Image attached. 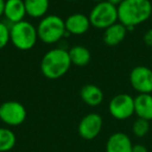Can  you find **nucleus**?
<instances>
[{"label":"nucleus","mask_w":152,"mask_h":152,"mask_svg":"<svg viewBox=\"0 0 152 152\" xmlns=\"http://www.w3.org/2000/svg\"><path fill=\"white\" fill-rule=\"evenodd\" d=\"M152 16L150 0H123L118 5V19L121 24L131 31L137 25L146 22Z\"/></svg>","instance_id":"f257e3e1"},{"label":"nucleus","mask_w":152,"mask_h":152,"mask_svg":"<svg viewBox=\"0 0 152 152\" xmlns=\"http://www.w3.org/2000/svg\"><path fill=\"white\" fill-rule=\"evenodd\" d=\"M69 51L63 48H54L45 53L41 61V71L48 79L63 77L71 67Z\"/></svg>","instance_id":"f03ea898"},{"label":"nucleus","mask_w":152,"mask_h":152,"mask_svg":"<svg viewBox=\"0 0 152 152\" xmlns=\"http://www.w3.org/2000/svg\"><path fill=\"white\" fill-rule=\"evenodd\" d=\"M10 37H11L12 44L17 49L22 51L32 49L37 44V41L39 40L37 27L26 20L11 24Z\"/></svg>","instance_id":"7ed1b4c3"},{"label":"nucleus","mask_w":152,"mask_h":152,"mask_svg":"<svg viewBox=\"0 0 152 152\" xmlns=\"http://www.w3.org/2000/svg\"><path fill=\"white\" fill-rule=\"evenodd\" d=\"M39 40L45 44H55L66 36L65 21L59 16L46 15L37 26Z\"/></svg>","instance_id":"20e7f679"},{"label":"nucleus","mask_w":152,"mask_h":152,"mask_svg":"<svg viewBox=\"0 0 152 152\" xmlns=\"http://www.w3.org/2000/svg\"><path fill=\"white\" fill-rule=\"evenodd\" d=\"M89 19L91 25L98 29H106L117 23L118 19V7L107 2L106 0L96 3L90 12Z\"/></svg>","instance_id":"39448f33"},{"label":"nucleus","mask_w":152,"mask_h":152,"mask_svg":"<svg viewBox=\"0 0 152 152\" xmlns=\"http://www.w3.org/2000/svg\"><path fill=\"white\" fill-rule=\"evenodd\" d=\"M108 110L113 118L127 120L134 114V98L128 94H118L110 101Z\"/></svg>","instance_id":"423d86ee"},{"label":"nucleus","mask_w":152,"mask_h":152,"mask_svg":"<svg viewBox=\"0 0 152 152\" xmlns=\"http://www.w3.org/2000/svg\"><path fill=\"white\" fill-rule=\"evenodd\" d=\"M27 112L18 101H7L0 105V120L9 126H19L25 121Z\"/></svg>","instance_id":"0eeeda50"},{"label":"nucleus","mask_w":152,"mask_h":152,"mask_svg":"<svg viewBox=\"0 0 152 152\" xmlns=\"http://www.w3.org/2000/svg\"><path fill=\"white\" fill-rule=\"evenodd\" d=\"M129 83L139 94H152V70L146 66H137L129 74Z\"/></svg>","instance_id":"6e6552de"},{"label":"nucleus","mask_w":152,"mask_h":152,"mask_svg":"<svg viewBox=\"0 0 152 152\" xmlns=\"http://www.w3.org/2000/svg\"><path fill=\"white\" fill-rule=\"evenodd\" d=\"M103 120L101 116L96 113L85 116L78 124V133L85 140H93L101 132Z\"/></svg>","instance_id":"1a4fd4ad"},{"label":"nucleus","mask_w":152,"mask_h":152,"mask_svg":"<svg viewBox=\"0 0 152 152\" xmlns=\"http://www.w3.org/2000/svg\"><path fill=\"white\" fill-rule=\"evenodd\" d=\"M66 31L69 34L74 36H81L86 34L89 30L91 26L89 16H86L85 14L75 13L70 15L65 21Z\"/></svg>","instance_id":"9d476101"},{"label":"nucleus","mask_w":152,"mask_h":152,"mask_svg":"<svg viewBox=\"0 0 152 152\" xmlns=\"http://www.w3.org/2000/svg\"><path fill=\"white\" fill-rule=\"evenodd\" d=\"M26 15L24 0H5L3 16L11 24L23 21Z\"/></svg>","instance_id":"9b49d317"},{"label":"nucleus","mask_w":152,"mask_h":152,"mask_svg":"<svg viewBox=\"0 0 152 152\" xmlns=\"http://www.w3.org/2000/svg\"><path fill=\"white\" fill-rule=\"evenodd\" d=\"M131 140L124 132H115L106 142V152H131Z\"/></svg>","instance_id":"f8f14e48"},{"label":"nucleus","mask_w":152,"mask_h":152,"mask_svg":"<svg viewBox=\"0 0 152 152\" xmlns=\"http://www.w3.org/2000/svg\"><path fill=\"white\" fill-rule=\"evenodd\" d=\"M134 114L137 118L152 120V94H139L135 96Z\"/></svg>","instance_id":"ddd939ff"},{"label":"nucleus","mask_w":152,"mask_h":152,"mask_svg":"<svg viewBox=\"0 0 152 152\" xmlns=\"http://www.w3.org/2000/svg\"><path fill=\"white\" fill-rule=\"evenodd\" d=\"M127 32L128 30H127L126 26L121 24L120 22H117L106 29H104L103 41L108 46H117L124 41Z\"/></svg>","instance_id":"4468645a"},{"label":"nucleus","mask_w":152,"mask_h":152,"mask_svg":"<svg viewBox=\"0 0 152 152\" xmlns=\"http://www.w3.org/2000/svg\"><path fill=\"white\" fill-rule=\"evenodd\" d=\"M103 92L95 85H86L80 90V98L90 106H97L103 101Z\"/></svg>","instance_id":"2eb2a0df"},{"label":"nucleus","mask_w":152,"mask_h":152,"mask_svg":"<svg viewBox=\"0 0 152 152\" xmlns=\"http://www.w3.org/2000/svg\"><path fill=\"white\" fill-rule=\"evenodd\" d=\"M26 14L34 19L45 17L49 10V0H24Z\"/></svg>","instance_id":"dca6fc26"},{"label":"nucleus","mask_w":152,"mask_h":152,"mask_svg":"<svg viewBox=\"0 0 152 152\" xmlns=\"http://www.w3.org/2000/svg\"><path fill=\"white\" fill-rule=\"evenodd\" d=\"M69 56L72 65L77 67H85L91 61V52L87 47L81 45L72 47L69 50Z\"/></svg>","instance_id":"f3484780"},{"label":"nucleus","mask_w":152,"mask_h":152,"mask_svg":"<svg viewBox=\"0 0 152 152\" xmlns=\"http://www.w3.org/2000/svg\"><path fill=\"white\" fill-rule=\"evenodd\" d=\"M16 134L9 128L0 127V152H7L16 145Z\"/></svg>","instance_id":"a211bd4d"},{"label":"nucleus","mask_w":152,"mask_h":152,"mask_svg":"<svg viewBox=\"0 0 152 152\" xmlns=\"http://www.w3.org/2000/svg\"><path fill=\"white\" fill-rule=\"evenodd\" d=\"M150 124L149 121L145 119L137 118L132 124V133L137 137H143L149 132Z\"/></svg>","instance_id":"6ab92c4d"},{"label":"nucleus","mask_w":152,"mask_h":152,"mask_svg":"<svg viewBox=\"0 0 152 152\" xmlns=\"http://www.w3.org/2000/svg\"><path fill=\"white\" fill-rule=\"evenodd\" d=\"M9 42H11L10 26L3 22H0V50L4 48Z\"/></svg>","instance_id":"aec40b11"},{"label":"nucleus","mask_w":152,"mask_h":152,"mask_svg":"<svg viewBox=\"0 0 152 152\" xmlns=\"http://www.w3.org/2000/svg\"><path fill=\"white\" fill-rule=\"evenodd\" d=\"M143 41L147 46L152 47V28H149V29L144 34Z\"/></svg>","instance_id":"412c9836"},{"label":"nucleus","mask_w":152,"mask_h":152,"mask_svg":"<svg viewBox=\"0 0 152 152\" xmlns=\"http://www.w3.org/2000/svg\"><path fill=\"white\" fill-rule=\"evenodd\" d=\"M131 152H148V150H147V148L144 145H142V144H137V145L132 146Z\"/></svg>","instance_id":"4be33fe9"},{"label":"nucleus","mask_w":152,"mask_h":152,"mask_svg":"<svg viewBox=\"0 0 152 152\" xmlns=\"http://www.w3.org/2000/svg\"><path fill=\"white\" fill-rule=\"evenodd\" d=\"M4 4L5 0H0V18L2 17L3 14H4Z\"/></svg>","instance_id":"5701e85b"},{"label":"nucleus","mask_w":152,"mask_h":152,"mask_svg":"<svg viewBox=\"0 0 152 152\" xmlns=\"http://www.w3.org/2000/svg\"><path fill=\"white\" fill-rule=\"evenodd\" d=\"M107 2L112 3V4L116 5V7H118L119 4H121V3L123 2V0H106Z\"/></svg>","instance_id":"b1692460"},{"label":"nucleus","mask_w":152,"mask_h":152,"mask_svg":"<svg viewBox=\"0 0 152 152\" xmlns=\"http://www.w3.org/2000/svg\"><path fill=\"white\" fill-rule=\"evenodd\" d=\"M92 1H94V2H96V3H99V2H101V1H104V0H92Z\"/></svg>","instance_id":"393cba45"},{"label":"nucleus","mask_w":152,"mask_h":152,"mask_svg":"<svg viewBox=\"0 0 152 152\" xmlns=\"http://www.w3.org/2000/svg\"><path fill=\"white\" fill-rule=\"evenodd\" d=\"M67 1H77V0H67Z\"/></svg>","instance_id":"a878e982"}]
</instances>
